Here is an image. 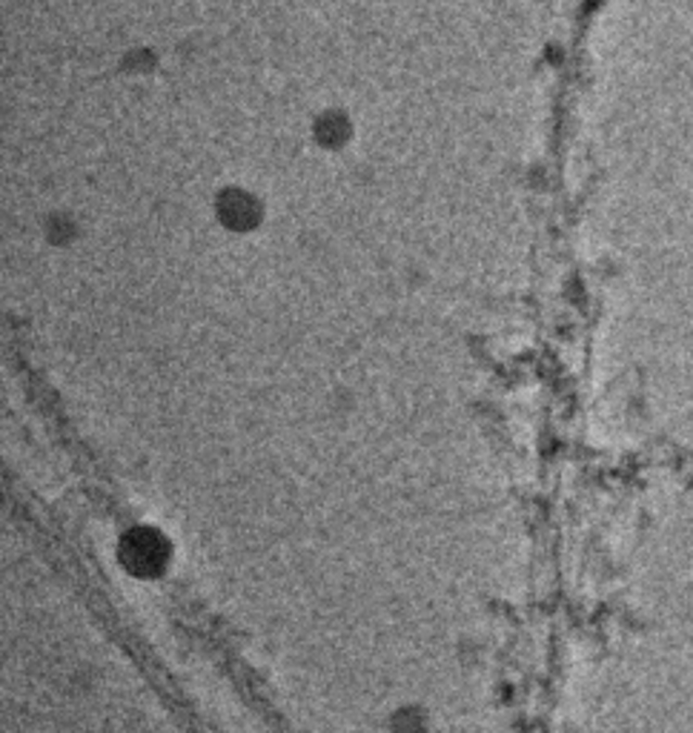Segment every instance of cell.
<instances>
[{
    "label": "cell",
    "instance_id": "obj_1",
    "mask_svg": "<svg viewBox=\"0 0 693 733\" xmlns=\"http://www.w3.org/2000/svg\"><path fill=\"white\" fill-rule=\"evenodd\" d=\"M120 556L127 562V567H132L136 574H152L164 565L167 558V548L161 539H155L146 530H136V533L127 536V544L120 548Z\"/></svg>",
    "mask_w": 693,
    "mask_h": 733
}]
</instances>
